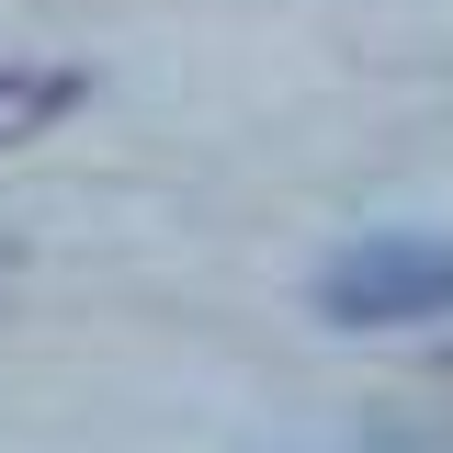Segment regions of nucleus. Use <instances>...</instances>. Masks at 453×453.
Listing matches in <instances>:
<instances>
[{"label":"nucleus","mask_w":453,"mask_h":453,"mask_svg":"<svg viewBox=\"0 0 453 453\" xmlns=\"http://www.w3.org/2000/svg\"><path fill=\"white\" fill-rule=\"evenodd\" d=\"M442 374H453V351H442Z\"/></svg>","instance_id":"7ed1b4c3"},{"label":"nucleus","mask_w":453,"mask_h":453,"mask_svg":"<svg viewBox=\"0 0 453 453\" xmlns=\"http://www.w3.org/2000/svg\"><path fill=\"white\" fill-rule=\"evenodd\" d=\"M453 306V250L442 238H363L318 273L329 329H396V318H442Z\"/></svg>","instance_id":"f257e3e1"},{"label":"nucleus","mask_w":453,"mask_h":453,"mask_svg":"<svg viewBox=\"0 0 453 453\" xmlns=\"http://www.w3.org/2000/svg\"><path fill=\"white\" fill-rule=\"evenodd\" d=\"M80 91H91L80 68H0V148L12 136H46L57 113H80Z\"/></svg>","instance_id":"f03ea898"}]
</instances>
